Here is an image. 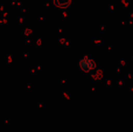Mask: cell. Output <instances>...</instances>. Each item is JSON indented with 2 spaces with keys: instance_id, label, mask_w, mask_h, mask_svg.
I'll use <instances>...</instances> for the list:
<instances>
[{
  "instance_id": "cell-1",
  "label": "cell",
  "mask_w": 133,
  "mask_h": 132,
  "mask_svg": "<svg viewBox=\"0 0 133 132\" xmlns=\"http://www.w3.org/2000/svg\"><path fill=\"white\" fill-rule=\"evenodd\" d=\"M78 67L84 72H91L92 70L96 69V62L90 57H83L78 62Z\"/></svg>"
}]
</instances>
